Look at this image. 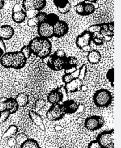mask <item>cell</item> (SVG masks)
<instances>
[{
  "label": "cell",
  "mask_w": 121,
  "mask_h": 148,
  "mask_svg": "<svg viewBox=\"0 0 121 148\" xmlns=\"http://www.w3.org/2000/svg\"><path fill=\"white\" fill-rule=\"evenodd\" d=\"M29 46L33 55L41 59L49 57L52 51V44L49 39L41 36L32 39Z\"/></svg>",
  "instance_id": "6da1fadb"
},
{
  "label": "cell",
  "mask_w": 121,
  "mask_h": 148,
  "mask_svg": "<svg viewBox=\"0 0 121 148\" xmlns=\"http://www.w3.org/2000/svg\"><path fill=\"white\" fill-rule=\"evenodd\" d=\"M27 60L21 51L6 52L1 57L0 64L5 68L20 70L26 66Z\"/></svg>",
  "instance_id": "7a4b0ae2"
},
{
  "label": "cell",
  "mask_w": 121,
  "mask_h": 148,
  "mask_svg": "<svg viewBox=\"0 0 121 148\" xmlns=\"http://www.w3.org/2000/svg\"><path fill=\"white\" fill-rule=\"evenodd\" d=\"M113 99L111 92L104 88L96 90L93 96L94 104L100 108H108L112 104Z\"/></svg>",
  "instance_id": "3957f363"
},
{
  "label": "cell",
  "mask_w": 121,
  "mask_h": 148,
  "mask_svg": "<svg viewBox=\"0 0 121 148\" xmlns=\"http://www.w3.org/2000/svg\"><path fill=\"white\" fill-rule=\"evenodd\" d=\"M96 140L101 148H114V129L102 132L98 134Z\"/></svg>",
  "instance_id": "277c9868"
},
{
  "label": "cell",
  "mask_w": 121,
  "mask_h": 148,
  "mask_svg": "<svg viewBox=\"0 0 121 148\" xmlns=\"http://www.w3.org/2000/svg\"><path fill=\"white\" fill-rule=\"evenodd\" d=\"M92 41V33L88 30H85L77 36L75 44L79 49L89 52L91 49L90 43Z\"/></svg>",
  "instance_id": "5b68a950"
},
{
  "label": "cell",
  "mask_w": 121,
  "mask_h": 148,
  "mask_svg": "<svg viewBox=\"0 0 121 148\" xmlns=\"http://www.w3.org/2000/svg\"><path fill=\"white\" fill-rule=\"evenodd\" d=\"M104 124L105 119L103 116L94 115L86 118L84 126L87 130L90 131H96L103 127Z\"/></svg>",
  "instance_id": "8992f818"
},
{
  "label": "cell",
  "mask_w": 121,
  "mask_h": 148,
  "mask_svg": "<svg viewBox=\"0 0 121 148\" xmlns=\"http://www.w3.org/2000/svg\"><path fill=\"white\" fill-rule=\"evenodd\" d=\"M65 115L62 105L60 103L52 105L46 113L47 119L51 121L60 120Z\"/></svg>",
  "instance_id": "52a82bcc"
},
{
  "label": "cell",
  "mask_w": 121,
  "mask_h": 148,
  "mask_svg": "<svg viewBox=\"0 0 121 148\" xmlns=\"http://www.w3.org/2000/svg\"><path fill=\"white\" fill-rule=\"evenodd\" d=\"M66 57H59L54 53L50 55L47 61V66L55 71L62 70L65 67Z\"/></svg>",
  "instance_id": "ba28073f"
},
{
  "label": "cell",
  "mask_w": 121,
  "mask_h": 148,
  "mask_svg": "<svg viewBox=\"0 0 121 148\" xmlns=\"http://www.w3.org/2000/svg\"><path fill=\"white\" fill-rule=\"evenodd\" d=\"M37 31L39 36L50 39L53 37V26L47 22H44L38 24Z\"/></svg>",
  "instance_id": "9c48e42d"
},
{
  "label": "cell",
  "mask_w": 121,
  "mask_h": 148,
  "mask_svg": "<svg viewBox=\"0 0 121 148\" xmlns=\"http://www.w3.org/2000/svg\"><path fill=\"white\" fill-rule=\"evenodd\" d=\"M69 30L68 24L64 21L60 20L53 26V37H64L68 33Z\"/></svg>",
  "instance_id": "30bf717a"
},
{
  "label": "cell",
  "mask_w": 121,
  "mask_h": 148,
  "mask_svg": "<svg viewBox=\"0 0 121 148\" xmlns=\"http://www.w3.org/2000/svg\"><path fill=\"white\" fill-rule=\"evenodd\" d=\"M27 18L26 12L24 10L22 6L16 4L13 7L12 14V20L17 24H21L25 21Z\"/></svg>",
  "instance_id": "8fae6325"
},
{
  "label": "cell",
  "mask_w": 121,
  "mask_h": 148,
  "mask_svg": "<svg viewBox=\"0 0 121 148\" xmlns=\"http://www.w3.org/2000/svg\"><path fill=\"white\" fill-rule=\"evenodd\" d=\"M64 99V94L62 90V87H58L48 93L47 100L50 104H58L63 102Z\"/></svg>",
  "instance_id": "7c38bea8"
},
{
  "label": "cell",
  "mask_w": 121,
  "mask_h": 148,
  "mask_svg": "<svg viewBox=\"0 0 121 148\" xmlns=\"http://www.w3.org/2000/svg\"><path fill=\"white\" fill-rule=\"evenodd\" d=\"M99 32L105 41H110L114 36V22L102 24L101 29Z\"/></svg>",
  "instance_id": "4fadbf2b"
},
{
  "label": "cell",
  "mask_w": 121,
  "mask_h": 148,
  "mask_svg": "<svg viewBox=\"0 0 121 148\" xmlns=\"http://www.w3.org/2000/svg\"><path fill=\"white\" fill-rule=\"evenodd\" d=\"M83 81L79 78L75 79L69 83H66L64 86V88L67 93H75L82 90L83 87Z\"/></svg>",
  "instance_id": "5bb4252c"
},
{
  "label": "cell",
  "mask_w": 121,
  "mask_h": 148,
  "mask_svg": "<svg viewBox=\"0 0 121 148\" xmlns=\"http://www.w3.org/2000/svg\"><path fill=\"white\" fill-rule=\"evenodd\" d=\"M3 104L4 107L3 110L8 111L11 114H15L18 111L19 106L14 98H7L4 100Z\"/></svg>",
  "instance_id": "9a60e30c"
},
{
  "label": "cell",
  "mask_w": 121,
  "mask_h": 148,
  "mask_svg": "<svg viewBox=\"0 0 121 148\" xmlns=\"http://www.w3.org/2000/svg\"><path fill=\"white\" fill-rule=\"evenodd\" d=\"M62 105L64 112L66 114H73L78 110V105L74 100L68 99L63 102Z\"/></svg>",
  "instance_id": "2e32d148"
},
{
  "label": "cell",
  "mask_w": 121,
  "mask_h": 148,
  "mask_svg": "<svg viewBox=\"0 0 121 148\" xmlns=\"http://www.w3.org/2000/svg\"><path fill=\"white\" fill-rule=\"evenodd\" d=\"M29 116L30 119L38 127H39V129H40L43 131H46V127L43 122V119L40 114L37 113L35 111L31 110L29 112Z\"/></svg>",
  "instance_id": "e0dca14e"
},
{
  "label": "cell",
  "mask_w": 121,
  "mask_h": 148,
  "mask_svg": "<svg viewBox=\"0 0 121 148\" xmlns=\"http://www.w3.org/2000/svg\"><path fill=\"white\" fill-rule=\"evenodd\" d=\"M14 29L10 25H4L0 26V36L4 40L11 39L14 35Z\"/></svg>",
  "instance_id": "ac0fdd59"
},
{
  "label": "cell",
  "mask_w": 121,
  "mask_h": 148,
  "mask_svg": "<svg viewBox=\"0 0 121 148\" xmlns=\"http://www.w3.org/2000/svg\"><path fill=\"white\" fill-rule=\"evenodd\" d=\"M102 59L101 54L96 50H92L89 51L87 55V60L91 64H99Z\"/></svg>",
  "instance_id": "d6986e66"
},
{
  "label": "cell",
  "mask_w": 121,
  "mask_h": 148,
  "mask_svg": "<svg viewBox=\"0 0 121 148\" xmlns=\"http://www.w3.org/2000/svg\"><path fill=\"white\" fill-rule=\"evenodd\" d=\"M19 107H25L29 104V97L25 93H18L15 98Z\"/></svg>",
  "instance_id": "ffe728a7"
},
{
  "label": "cell",
  "mask_w": 121,
  "mask_h": 148,
  "mask_svg": "<svg viewBox=\"0 0 121 148\" xmlns=\"http://www.w3.org/2000/svg\"><path fill=\"white\" fill-rule=\"evenodd\" d=\"M92 41L96 46H101L105 43L104 38L100 32L92 33Z\"/></svg>",
  "instance_id": "44dd1931"
},
{
  "label": "cell",
  "mask_w": 121,
  "mask_h": 148,
  "mask_svg": "<svg viewBox=\"0 0 121 148\" xmlns=\"http://www.w3.org/2000/svg\"><path fill=\"white\" fill-rule=\"evenodd\" d=\"M18 132V128L15 125H11L9 127L8 129L5 132L1 138L6 139V138H11L12 136H14L17 134Z\"/></svg>",
  "instance_id": "7402d4cb"
},
{
  "label": "cell",
  "mask_w": 121,
  "mask_h": 148,
  "mask_svg": "<svg viewBox=\"0 0 121 148\" xmlns=\"http://www.w3.org/2000/svg\"><path fill=\"white\" fill-rule=\"evenodd\" d=\"M21 148H39V143L33 139H28L20 146Z\"/></svg>",
  "instance_id": "603a6c76"
},
{
  "label": "cell",
  "mask_w": 121,
  "mask_h": 148,
  "mask_svg": "<svg viewBox=\"0 0 121 148\" xmlns=\"http://www.w3.org/2000/svg\"><path fill=\"white\" fill-rule=\"evenodd\" d=\"M96 9V7L94 3H85L84 13V16H89L94 13Z\"/></svg>",
  "instance_id": "cb8c5ba5"
},
{
  "label": "cell",
  "mask_w": 121,
  "mask_h": 148,
  "mask_svg": "<svg viewBox=\"0 0 121 148\" xmlns=\"http://www.w3.org/2000/svg\"><path fill=\"white\" fill-rule=\"evenodd\" d=\"M34 9L38 12L43 10L46 6V0H32Z\"/></svg>",
  "instance_id": "d4e9b609"
},
{
  "label": "cell",
  "mask_w": 121,
  "mask_h": 148,
  "mask_svg": "<svg viewBox=\"0 0 121 148\" xmlns=\"http://www.w3.org/2000/svg\"><path fill=\"white\" fill-rule=\"evenodd\" d=\"M46 106V101L44 99H38L36 100L33 105V110L40 111L43 109Z\"/></svg>",
  "instance_id": "484cf974"
},
{
  "label": "cell",
  "mask_w": 121,
  "mask_h": 148,
  "mask_svg": "<svg viewBox=\"0 0 121 148\" xmlns=\"http://www.w3.org/2000/svg\"><path fill=\"white\" fill-rule=\"evenodd\" d=\"M78 63V61L77 60V58L75 56H70L69 57H66V64H65V67H70L77 66Z\"/></svg>",
  "instance_id": "4316f807"
},
{
  "label": "cell",
  "mask_w": 121,
  "mask_h": 148,
  "mask_svg": "<svg viewBox=\"0 0 121 148\" xmlns=\"http://www.w3.org/2000/svg\"><path fill=\"white\" fill-rule=\"evenodd\" d=\"M60 20L59 17L55 13H51L47 14L46 22H47L53 26Z\"/></svg>",
  "instance_id": "83f0119b"
},
{
  "label": "cell",
  "mask_w": 121,
  "mask_h": 148,
  "mask_svg": "<svg viewBox=\"0 0 121 148\" xmlns=\"http://www.w3.org/2000/svg\"><path fill=\"white\" fill-rule=\"evenodd\" d=\"M28 138H29V136L26 134L24 133H19L17 135H16V137L15 138L16 144L20 146Z\"/></svg>",
  "instance_id": "f1b7e54d"
},
{
  "label": "cell",
  "mask_w": 121,
  "mask_h": 148,
  "mask_svg": "<svg viewBox=\"0 0 121 148\" xmlns=\"http://www.w3.org/2000/svg\"><path fill=\"white\" fill-rule=\"evenodd\" d=\"M21 6L23 9L26 12L35 10L32 0H23Z\"/></svg>",
  "instance_id": "f546056e"
},
{
  "label": "cell",
  "mask_w": 121,
  "mask_h": 148,
  "mask_svg": "<svg viewBox=\"0 0 121 148\" xmlns=\"http://www.w3.org/2000/svg\"><path fill=\"white\" fill-rule=\"evenodd\" d=\"M53 3L57 10L65 7L70 3L69 0H53Z\"/></svg>",
  "instance_id": "4dcf8cb0"
},
{
  "label": "cell",
  "mask_w": 121,
  "mask_h": 148,
  "mask_svg": "<svg viewBox=\"0 0 121 148\" xmlns=\"http://www.w3.org/2000/svg\"><path fill=\"white\" fill-rule=\"evenodd\" d=\"M106 78L110 82L112 87H114V68L109 69L106 74Z\"/></svg>",
  "instance_id": "1f68e13d"
},
{
  "label": "cell",
  "mask_w": 121,
  "mask_h": 148,
  "mask_svg": "<svg viewBox=\"0 0 121 148\" xmlns=\"http://www.w3.org/2000/svg\"><path fill=\"white\" fill-rule=\"evenodd\" d=\"M85 3V1H82L78 3L75 6V10L76 12L79 15L84 16Z\"/></svg>",
  "instance_id": "d6a6232c"
},
{
  "label": "cell",
  "mask_w": 121,
  "mask_h": 148,
  "mask_svg": "<svg viewBox=\"0 0 121 148\" xmlns=\"http://www.w3.org/2000/svg\"><path fill=\"white\" fill-rule=\"evenodd\" d=\"M79 79L83 81L86 77V74L87 73V66L86 64H84L79 69Z\"/></svg>",
  "instance_id": "836d02e7"
},
{
  "label": "cell",
  "mask_w": 121,
  "mask_h": 148,
  "mask_svg": "<svg viewBox=\"0 0 121 148\" xmlns=\"http://www.w3.org/2000/svg\"><path fill=\"white\" fill-rule=\"evenodd\" d=\"M47 13L40 11V12H38L35 17L38 20V23H40L42 22H46L47 18Z\"/></svg>",
  "instance_id": "e575fe53"
},
{
  "label": "cell",
  "mask_w": 121,
  "mask_h": 148,
  "mask_svg": "<svg viewBox=\"0 0 121 148\" xmlns=\"http://www.w3.org/2000/svg\"><path fill=\"white\" fill-rule=\"evenodd\" d=\"M20 51L23 53L24 56L27 58V59L30 58V57L33 55L31 50L30 49V47L29 46V45L22 47Z\"/></svg>",
  "instance_id": "d590c367"
},
{
  "label": "cell",
  "mask_w": 121,
  "mask_h": 148,
  "mask_svg": "<svg viewBox=\"0 0 121 148\" xmlns=\"http://www.w3.org/2000/svg\"><path fill=\"white\" fill-rule=\"evenodd\" d=\"M76 79L74 77L72 73L71 74H67V73H65L63 75V77H62V80L64 83H69L70 82L72 81L73 79Z\"/></svg>",
  "instance_id": "8d00e7d4"
},
{
  "label": "cell",
  "mask_w": 121,
  "mask_h": 148,
  "mask_svg": "<svg viewBox=\"0 0 121 148\" xmlns=\"http://www.w3.org/2000/svg\"><path fill=\"white\" fill-rule=\"evenodd\" d=\"M101 27L102 24H94L90 26L88 30L91 33L99 32Z\"/></svg>",
  "instance_id": "74e56055"
},
{
  "label": "cell",
  "mask_w": 121,
  "mask_h": 148,
  "mask_svg": "<svg viewBox=\"0 0 121 148\" xmlns=\"http://www.w3.org/2000/svg\"><path fill=\"white\" fill-rule=\"evenodd\" d=\"M1 116L0 118V123H3L5 122L8 119L11 114L8 111L3 110L1 111Z\"/></svg>",
  "instance_id": "f35d334b"
},
{
  "label": "cell",
  "mask_w": 121,
  "mask_h": 148,
  "mask_svg": "<svg viewBox=\"0 0 121 148\" xmlns=\"http://www.w3.org/2000/svg\"><path fill=\"white\" fill-rule=\"evenodd\" d=\"M38 24V22L35 16L31 18H29L27 21V25L30 27H34L36 26L37 27Z\"/></svg>",
  "instance_id": "ab89813d"
},
{
  "label": "cell",
  "mask_w": 121,
  "mask_h": 148,
  "mask_svg": "<svg viewBox=\"0 0 121 148\" xmlns=\"http://www.w3.org/2000/svg\"><path fill=\"white\" fill-rule=\"evenodd\" d=\"M71 8H72V6H71V4L70 3L65 7L60 9L57 10L59 12L62 14H66L69 13V12H70Z\"/></svg>",
  "instance_id": "60d3db41"
},
{
  "label": "cell",
  "mask_w": 121,
  "mask_h": 148,
  "mask_svg": "<svg viewBox=\"0 0 121 148\" xmlns=\"http://www.w3.org/2000/svg\"><path fill=\"white\" fill-rule=\"evenodd\" d=\"M88 147L89 148H101V146L98 140H92L88 144Z\"/></svg>",
  "instance_id": "b9f144b4"
},
{
  "label": "cell",
  "mask_w": 121,
  "mask_h": 148,
  "mask_svg": "<svg viewBox=\"0 0 121 148\" xmlns=\"http://www.w3.org/2000/svg\"><path fill=\"white\" fill-rule=\"evenodd\" d=\"M77 66L70 67L66 68L64 70V73L67 74H71L72 73H74L77 69Z\"/></svg>",
  "instance_id": "7bdbcfd3"
},
{
  "label": "cell",
  "mask_w": 121,
  "mask_h": 148,
  "mask_svg": "<svg viewBox=\"0 0 121 148\" xmlns=\"http://www.w3.org/2000/svg\"><path fill=\"white\" fill-rule=\"evenodd\" d=\"M53 53H54L55 55H56V56H59V57H65L66 56V55L65 52H64V50H56Z\"/></svg>",
  "instance_id": "ee69618b"
},
{
  "label": "cell",
  "mask_w": 121,
  "mask_h": 148,
  "mask_svg": "<svg viewBox=\"0 0 121 148\" xmlns=\"http://www.w3.org/2000/svg\"><path fill=\"white\" fill-rule=\"evenodd\" d=\"M26 12L27 17H29V18H31L35 17L37 14L38 12L37 10H30V11L27 12Z\"/></svg>",
  "instance_id": "f6af8a7d"
},
{
  "label": "cell",
  "mask_w": 121,
  "mask_h": 148,
  "mask_svg": "<svg viewBox=\"0 0 121 148\" xmlns=\"http://www.w3.org/2000/svg\"><path fill=\"white\" fill-rule=\"evenodd\" d=\"M5 5L4 0H0V10L4 7Z\"/></svg>",
  "instance_id": "bcb514c9"
},
{
  "label": "cell",
  "mask_w": 121,
  "mask_h": 148,
  "mask_svg": "<svg viewBox=\"0 0 121 148\" xmlns=\"http://www.w3.org/2000/svg\"><path fill=\"white\" fill-rule=\"evenodd\" d=\"M85 1H87L88 3H96L97 2L98 0H85Z\"/></svg>",
  "instance_id": "7dc6e473"
},
{
  "label": "cell",
  "mask_w": 121,
  "mask_h": 148,
  "mask_svg": "<svg viewBox=\"0 0 121 148\" xmlns=\"http://www.w3.org/2000/svg\"><path fill=\"white\" fill-rule=\"evenodd\" d=\"M4 53V50L3 49V48H1V47H0V58H1V57L2 56H3Z\"/></svg>",
  "instance_id": "c3c4849f"
},
{
  "label": "cell",
  "mask_w": 121,
  "mask_h": 148,
  "mask_svg": "<svg viewBox=\"0 0 121 148\" xmlns=\"http://www.w3.org/2000/svg\"><path fill=\"white\" fill-rule=\"evenodd\" d=\"M1 109H0V118H1Z\"/></svg>",
  "instance_id": "681fc988"
},
{
  "label": "cell",
  "mask_w": 121,
  "mask_h": 148,
  "mask_svg": "<svg viewBox=\"0 0 121 148\" xmlns=\"http://www.w3.org/2000/svg\"><path fill=\"white\" fill-rule=\"evenodd\" d=\"M2 40H3V39H1V37L0 36V42H1Z\"/></svg>",
  "instance_id": "f907efd6"
},
{
  "label": "cell",
  "mask_w": 121,
  "mask_h": 148,
  "mask_svg": "<svg viewBox=\"0 0 121 148\" xmlns=\"http://www.w3.org/2000/svg\"><path fill=\"white\" fill-rule=\"evenodd\" d=\"M0 26H1V22H0Z\"/></svg>",
  "instance_id": "816d5d0a"
}]
</instances>
